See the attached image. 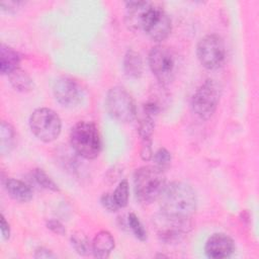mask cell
<instances>
[{
  "mask_svg": "<svg viewBox=\"0 0 259 259\" xmlns=\"http://www.w3.org/2000/svg\"><path fill=\"white\" fill-rule=\"evenodd\" d=\"M29 126L32 134L41 142L51 143L61 134L62 121L57 112L51 108L35 109L29 117Z\"/></svg>",
  "mask_w": 259,
  "mask_h": 259,
  "instance_id": "cell-6",
  "label": "cell"
},
{
  "mask_svg": "<svg viewBox=\"0 0 259 259\" xmlns=\"http://www.w3.org/2000/svg\"><path fill=\"white\" fill-rule=\"evenodd\" d=\"M155 127V117L144 114L139 122V134L142 138V143L152 142V135Z\"/></svg>",
  "mask_w": 259,
  "mask_h": 259,
  "instance_id": "cell-20",
  "label": "cell"
},
{
  "mask_svg": "<svg viewBox=\"0 0 259 259\" xmlns=\"http://www.w3.org/2000/svg\"><path fill=\"white\" fill-rule=\"evenodd\" d=\"M196 55L200 64L208 70H217L226 60V46L223 38L215 34H206L199 39Z\"/></svg>",
  "mask_w": 259,
  "mask_h": 259,
  "instance_id": "cell-10",
  "label": "cell"
},
{
  "mask_svg": "<svg viewBox=\"0 0 259 259\" xmlns=\"http://www.w3.org/2000/svg\"><path fill=\"white\" fill-rule=\"evenodd\" d=\"M220 96V85L212 79L205 80L192 95V112L201 119H208L218 107Z\"/></svg>",
  "mask_w": 259,
  "mask_h": 259,
  "instance_id": "cell-8",
  "label": "cell"
},
{
  "mask_svg": "<svg viewBox=\"0 0 259 259\" xmlns=\"http://www.w3.org/2000/svg\"><path fill=\"white\" fill-rule=\"evenodd\" d=\"M73 150L81 157L95 159L101 151V139L98 127L91 121H79L70 133Z\"/></svg>",
  "mask_w": 259,
  "mask_h": 259,
  "instance_id": "cell-4",
  "label": "cell"
},
{
  "mask_svg": "<svg viewBox=\"0 0 259 259\" xmlns=\"http://www.w3.org/2000/svg\"><path fill=\"white\" fill-rule=\"evenodd\" d=\"M100 202H101L102 206L110 212H114L119 209V206L116 204L113 195L110 193L102 194V196L100 197Z\"/></svg>",
  "mask_w": 259,
  "mask_h": 259,
  "instance_id": "cell-25",
  "label": "cell"
},
{
  "mask_svg": "<svg viewBox=\"0 0 259 259\" xmlns=\"http://www.w3.org/2000/svg\"><path fill=\"white\" fill-rule=\"evenodd\" d=\"M15 131L13 126L6 122L2 121L0 125V152L5 155L12 151L15 145Z\"/></svg>",
  "mask_w": 259,
  "mask_h": 259,
  "instance_id": "cell-17",
  "label": "cell"
},
{
  "mask_svg": "<svg viewBox=\"0 0 259 259\" xmlns=\"http://www.w3.org/2000/svg\"><path fill=\"white\" fill-rule=\"evenodd\" d=\"M5 188L8 194L18 202H28L33 197L31 187L18 179L7 178L5 181Z\"/></svg>",
  "mask_w": 259,
  "mask_h": 259,
  "instance_id": "cell-13",
  "label": "cell"
},
{
  "mask_svg": "<svg viewBox=\"0 0 259 259\" xmlns=\"http://www.w3.org/2000/svg\"><path fill=\"white\" fill-rule=\"evenodd\" d=\"M47 228L57 235L63 236L66 234V229H65L64 225L60 221L55 220V219H51L47 222Z\"/></svg>",
  "mask_w": 259,
  "mask_h": 259,
  "instance_id": "cell-26",
  "label": "cell"
},
{
  "mask_svg": "<svg viewBox=\"0 0 259 259\" xmlns=\"http://www.w3.org/2000/svg\"><path fill=\"white\" fill-rule=\"evenodd\" d=\"M125 8V23L132 30H143L155 41H162L170 34L171 18L160 5L149 1H127Z\"/></svg>",
  "mask_w": 259,
  "mask_h": 259,
  "instance_id": "cell-1",
  "label": "cell"
},
{
  "mask_svg": "<svg viewBox=\"0 0 259 259\" xmlns=\"http://www.w3.org/2000/svg\"><path fill=\"white\" fill-rule=\"evenodd\" d=\"M159 201L162 212L184 219H190L197 206L194 189L181 181H174L166 185Z\"/></svg>",
  "mask_w": 259,
  "mask_h": 259,
  "instance_id": "cell-2",
  "label": "cell"
},
{
  "mask_svg": "<svg viewBox=\"0 0 259 259\" xmlns=\"http://www.w3.org/2000/svg\"><path fill=\"white\" fill-rule=\"evenodd\" d=\"M204 251L206 256L212 259L227 258L234 253L235 243L230 236L224 233H215L207 239Z\"/></svg>",
  "mask_w": 259,
  "mask_h": 259,
  "instance_id": "cell-12",
  "label": "cell"
},
{
  "mask_svg": "<svg viewBox=\"0 0 259 259\" xmlns=\"http://www.w3.org/2000/svg\"><path fill=\"white\" fill-rule=\"evenodd\" d=\"M152 159L155 162V166L160 168L163 171L170 166L171 161H172V157H171L170 152L167 149H165V148L158 149L154 153Z\"/></svg>",
  "mask_w": 259,
  "mask_h": 259,
  "instance_id": "cell-24",
  "label": "cell"
},
{
  "mask_svg": "<svg viewBox=\"0 0 259 259\" xmlns=\"http://www.w3.org/2000/svg\"><path fill=\"white\" fill-rule=\"evenodd\" d=\"M114 249V238L107 231L97 233L92 241V253L96 258H107Z\"/></svg>",
  "mask_w": 259,
  "mask_h": 259,
  "instance_id": "cell-14",
  "label": "cell"
},
{
  "mask_svg": "<svg viewBox=\"0 0 259 259\" xmlns=\"http://www.w3.org/2000/svg\"><path fill=\"white\" fill-rule=\"evenodd\" d=\"M143 60L141 55L133 49H128L123 57V70L130 78H140L143 74Z\"/></svg>",
  "mask_w": 259,
  "mask_h": 259,
  "instance_id": "cell-16",
  "label": "cell"
},
{
  "mask_svg": "<svg viewBox=\"0 0 259 259\" xmlns=\"http://www.w3.org/2000/svg\"><path fill=\"white\" fill-rule=\"evenodd\" d=\"M20 64L19 54L12 48L1 44L0 46V72L3 75H10L18 69Z\"/></svg>",
  "mask_w": 259,
  "mask_h": 259,
  "instance_id": "cell-15",
  "label": "cell"
},
{
  "mask_svg": "<svg viewBox=\"0 0 259 259\" xmlns=\"http://www.w3.org/2000/svg\"><path fill=\"white\" fill-rule=\"evenodd\" d=\"M71 244L74 250L82 255L86 256L92 253V242L82 233H75L71 236Z\"/></svg>",
  "mask_w": 259,
  "mask_h": 259,
  "instance_id": "cell-19",
  "label": "cell"
},
{
  "mask_svg": "<svg viewBox=\"0 0 259 259\" xmlns=\"http://www.w3.org/2000/svg\"><path fill=\"white\" fill-rule=\"evenodd\" d=\"M148 61L152 73L162 85L173 81L178 69V59L173 50L166 46H156L150 51Z\"/></svg>",
  "mask_w": 259,
  "mask_h": 259,
  "instance_id": "cell-5",
  "label": "cell"
},
{
  "mask_svg": "<svg viewBox=\"0 0 259 259\" xmlns=\"http://www.w3.org/2000/svg\"><path fill=\"white\" fill-rule=\"evenodd\" d=\"M21 4L22 2L19 1H2L0 3V6L3 11L8 13H14L19 9Z\"/></svg>",
  "mask_w": 259,
  "mask_h": 259,
  "instance_id": "cell-27",
  "label": "cell"
},
{
  "mask_svg": "<svg viewBox=\"0 0 259 259\" xmlns=\"http://www.w3.org/2000/svg\"><path fill=\"white\" fill-rule=\"evenodd\" d=\"M31 176H32V179L35 181V183L40 187L51 191H55V192L60 190L58 185L54 182V180L42 169L40 168L33 169L31 172Z\"/></svg>",
  "mask_w": 259,
  "mask_h": 259,
  "instance_id": "cell-21",
  "label": "cell"
},
{
  "mask_svg": "<svg viewBox=\"0 0 259 259\" xmlns=\"http://www.w3.org/2000/svg\"><path fill=\"white\" fill-rule=\"evenodd\" d=\"M112 195L114 197L116 204L119 206V208L125 207L127 205L128 196H130V188H128V182L126 179H122L118 183V185L115 188Z\"/></svg>",
  "mask_w": 259,
  "mask_h": 259,
  "instance_id": "cell-22",
  "label": "cell"
},
{
  "mask_svg": "<svg viewBox=\"0 0 259 259\" xmlns=\"http://www.w3.org/2000/svg\"><path fill=\"white\" fill-rule=\"evenodd\" d=\"M105 108L110 117L120 122L132 121L137 115V106L133 96L120 86H114L108 90Z\"/></svg>",
  "mask_w": 259,
  "mask_h": 259,
  "instance_id": "cell-7",
  "label": "cell"
},
{
  "mask_svg": "<svg viewBox=\"0 0 259 259\" xmlns=\"http://www.w3.org/2000/svg\"><path fill=\"white\" fill-rule=\"evenodd\" d=\"M154 228L158 238L164 243H176L191 230L190 219L170 215L160 212L153 218Z\"/></svg>",
  "mask_w": 259,
  "mask_h": 259,
  "instance_id": "cell-9",
  "label": "cell"
},
{
  "mask_svg": "<svg viewBox=\"0 0 259 259\" xmlns=\"http://www.w3.org/2000/svg\"><path fill=\"white\" fill-rule=\"evenodd\" d=\"M165 186V174L156 166L141 167L134 174L135 194L142 203H151L159 199Z\"/></svg>",
  "mask_w": 259,
  "mask_h": 259,
  "instance_id": "cell-3",
  "label": "cell"
},
{
  "mask_svg": "<svg viewBox=\"0 0 259 259\" xmlns=\"http://www.w3.org/2000/svg\"><path fill=\"white\" fill-rule=\"evenodd\" d=\"M33 256H34V258H46V259L56 258V255L51 250H49L45 247H39V248L35 249Z\"/></svg>",
  "mask_w": 259,
  "mask_h": 259,
  "instance_id": "cell-28",
  "label": "cell"
},
{
  "mask_svg": "<svg viewBox=\"0 0 259 259\" xmlns=\"http://www.w3.org/2000/svg\"><path fill=\"white\" fill-rule=\"evenodd\" d=\"M53 93L55 99L65 107H75L83 99V89L81 85L70 77H60L56 80Z\"/></svg>",
  "mask_w": 259,
  "mask_h": 259,
  "instance_id": "cell-11",
  "label": "cell"
},
{
  "mask_svg": "<svg viewBox=\"0 0 259 259\" xmlns=\"http://www.w3.org/2000/svg\"><path fill=\"white\" fill-rule=\"evenodd\" d=\"M8 76H9L10 84L15 90L20 92H28L32 90L33 88L32 79L29 77V75L25 71L18 68Z\"/></svg>",
  "mask_w": 259,
  "mask_h": 259,
  "instance_id": "cell-18",
  "label": "cell"
},
{
  "mask_svg": "<svg viewBox=\"0 0 259 259\" xmlns=\"http://www.w3.org/2000/svg\"><path fill=\"white\" fill-rule=\"evenodd\" d=\"M0 228H1V235L4 240H8L10 237V227L7 221L5 220L4 215L1 214V223H0Z\"/></svg>",
  "mask_w": 259,
  "mask_h": 259,
  "instance_id": "cell-29",
  "label": "cell"
},
{
  "mask_svg": "<svg viewBox=\"0 0 259 259\" xmlns=\"http://www.w3.org/2000/svg\"><path fill=\"white\" fill-rule=\"evenodd\" d=\"M127 224H128L131 230L133 231V233H134V235L136 236L137 239H139L140 241H146L147 240V238H148L147 231L144 228L141 221L139 220V218L134 212L128 213Z\"/></svg>",
  "mask_w": 259,
  "mask_h": 259,
  "instance_id": "cell-23",
  "label": "cell"
}]
</instances>
